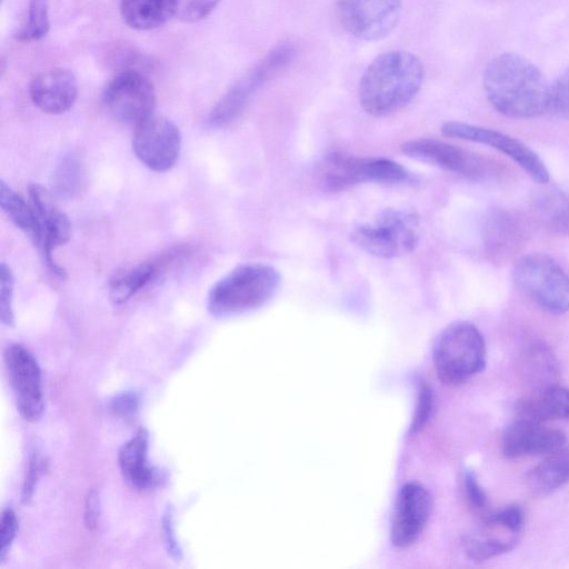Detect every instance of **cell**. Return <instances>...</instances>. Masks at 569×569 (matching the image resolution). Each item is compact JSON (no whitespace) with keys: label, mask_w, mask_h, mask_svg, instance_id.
Masks as SVG:
<instances>
[{"label":"cell","mask_w":569,"mask_h":569,"mask_svg":"<svg viewBox=\"0 0 569 569\" xmlns=\"http://www.w3.org/2000/svg\"><path fill=\"white\" fill-rule=\"evenodd\" d=\"M566 433L559 429L517 418L501 437L502 453L517 459L548 455L563 447Z\"/></svg>","instance_id":"obj_17"},{"label":"cell","mask_w":569,"mask_h":569,"mask_svg":"<svg viewBox=\"0 0 569 569\" xmlns=\"http://www.w3.org/2000/svg\"><path fill=\"white\" fill-rule=\"evenodd\" d=\"M3 1V0H2Z\"/></svg>","instance_id":"obj_44"},{"label":"cell","mask_w":569,"mask_h":569,"mask_svg":"<svg viewBox=\"0 0 569 569\" xmlns=\"http://www.w3.org/2000/svg\"><path fill=\"white\" fill-rule=\"evenodd\" d=\"M441 132L446 137L489 146L509 157L538 183L545 184L549 181L548 169L540 157L513 137L490 128L460 121L443 123Z\"/></svg>","instance_id":"obj_12"},{"label":"cell","mask_w":569,"mask_h":569,"mask_svg":"<svg viewBox=\"0 0 569 569\" xmlns=\"http://www.w3.org/2000/svg\"><path fill=\"white\" fill-rule=\"evenodd\" d=\"M423 80L425 67L417 56L403 50L383 52L360 78V106L372 117L393 114L416 98Z\"/></svg>","instance_id":"obj_2"},{"label":"cell","mask_w":569,"mask_h":569,"mask_svg":"<svg viewBox=\"0 0 569 569\" xmlns=\"http://www.w3.org/2000/svg\"><path fill=\"white\" fill-rule=\"evenodd\" d=\"M0 206L9 220L37 247H41V231L30 202H27L3 180L0 181Z\"/></svg>","instance_id":"obj_25"},{"label":"cell","mask_w":569,"mask_h":569,"mask_svg":"<svg viewBox=\"0 0 569 569\" xmlns=\"http://www.w3.org/2000/svg\"><path fill=\"white\" fill-rule=\"evenodd\" d=\"M401 150L408 157L446 171L480 181L495 174L493 164L469 150L436 139H413Z\"/></svg>","instance_id":"obj_11"},{"label":"cell","mask_w":569,"mask_h":569,"mask_svg":"<svg viewBox=\"0 0 569 569\" xmlns=\"http://www.w3.org/2000/svg\"><path fill=\"white\" fill-rule=\"evenodd\" d=\"M162 262L144 261L118 273L109 284V299L122 305L144 288L159 272Z\"/></svg>","instance_id":"obj_26"},{"label":"cell","mask_w":569,"mask_h":569,"mask_svg":"<svg viewBox=\"0 0 569 569\" xmlns=\"http://www.w3.org/2000/svg\"><path fill=\"white\" fill-rule=\"evenodd\" d=\"M221 0H186L178 14L184 21H199L208 17Z\"/></svg>","instance_id":"obj_38"},{"label":"cell","mask_w":569,"mask_h":569,"mask_svg":"<svg viewBox=\"0 0 569 569\" xmlns=\"http://www.w3.org/2000/svg\"><path fill=\"white\" fill-rule=\"evenodd\" d=\"M517 542L518 538L475 533L465 536L461 543L471 560L481 562L512 550Z\"/></svg>","instance_id":"obj_27"},{"label":"cell","mask_w":569,"mask_h":569,"mask_svg":"<svg viewBox=\"0 0 569 569\" xmlns=\"http://www.w3.org/2000/svg\"><path fill=\"white\" fill-rule=\"evenodd\" d=\"M431 512V496L420 483L408 482L398 492L391 521L390 539L395 547L406 548L422 533Z\"/></svg>","instance_id":"obj_15"},{"label":"cell","mask_w":569,"mask_h":569,"mask_svg":"<svg viewBox=\"0 0 569 569\" xmlns=\"http://www.w3.org/2000/svg\"><path fill=\"white\" fill-rule=\"evenodd\" d=\"M41 470V459L37 451H33L30 460H29V467H28V473L26 476L22 491H21V500L24 503H28L33 496L34 488L40 475Z\"/></svg>","instance_id":"obj_41"},{"label":"cell","mask_w":569,"mask_h":569,"mask_svg":"<svg viewBox=\"0 0 569 569\" xmlns=\"http://www.w3.org/2000/svg\"><path fill=\"white\" fill-rule=\"evenodd\" d=\"M431 409H432V393L428 387H422V389L420 390L416 416H415L412 425L410 427V431L412 433L417 432L418 430H420L422 428V426L428 420Z\"/></svg>","instance_id":"obj_42"},{"label":"cell","mask_w":569,"mask_h":569,"mask_svg":"<svg viewBox=\"0 0 569 569\" xmlns=\"http://www.w3.org/2000/svg\"><path fill=\"white\" fill-rule=\"evenodd\" d=\"M482 82L489 102L505 117L530 119L548 112L550 83L520 54L502 53L491 59Z\"/></svg>","instance_id":"obj_1"},{"label":"cell","mask_w":569,"mask_h":569,"mask_svg":"<svg viewBox=\"0 0 569 569\" xmlns=\"http://www.w3.org/2000/svg\"><path fill=\"white\" fill-rule=\"evenodd\" d=\"M180 0H121L123 21L136 30H152L178 13Z\"/></svg>","instance_id":"obj_22"},{"label":"cell","mask_w":569,"mask_h":569,"mask_svg":"<svg viewBox=\"0 0 569 569\" xmlns=\"http://www.w3.org/2000/svg\"><path fill=\"white\" fill-rule=\"evenodd\" d=\"M297 46L286 40L271 48L219 100L209 114L212 126L232 121L251 97L267 82L280 74L296 58Z\"/></svg>","instance_id":"obj_7"},{"label":"cell","mask_w":569,"mask_h":569,"mask_svg":"<svg viewBox=\"0 0 569 569\" xmlns=\"http://www.w3.org/2000/svg\"><path fill=\"white\" fill-rule=\"evenodd\" d=\"M517 417L540 423L569 419V389L552 383L540 387L518 402Z\"/></svg>","instance_id":"obj_20"},{"label":"cell","mask_w":569,"mask_h":569,"mask_svg":"<svg viewBox=\"0 0 569 569\" xmlns=\"http://www.w3.org/2000/svg\"><path fill=\"white\" fill-rule=\"evenodd\" d=\"M149 433L140 428L119 450L118 462L126 482L138 491H148L160 482L158 471L148 463Z\"/></svg>","instance_id":"obj_19"},{"label":"cell","mask_w":569,"mask_h":569,"mask_svg":"<svg viewBox=\"0 0 569 569\" xmlns=\"http://www.w3.org/2000/svg\"><path fill=\"white\" fill-rule=\"evenodd\" d=\"M529 237L528 222L519 213L503 208L488 211L482 226V242L493 262L512 258Z\"/></svg>","instance_id":"obj_16"},{"label":"cell","mask_w":569,"mask_h":569,"mask_svg":"<svg viewBox=\"0 0 569 569\" xmlns=\"http://www.w3.org/2000/svg\"><path fill=\"white\" fill-rule=\"evenodd\" d=\"M569 483V447H561L548 456L527 476L529 489L545 496Z\"/></svg>","instance_id":"obj_24"},{"label":"cell","mask_w":569,"mask_h":569,"mask_svg":"<svg viewBox=\"0 0 569 569\" xmlns=\"http://www.w3.org/2000/svg\"><path fill=\"white\" fill-rule=\"evenodd\" d=\"M463 483L470 506L476 510H483L488 503L487 496L471 470L465 473Z\"/></svg>","instance_id":"obj_40"},{"label":"cell","mask_w":569,"mask_h":569,"mask_svg":"<svg viewBox=\"0 0 569 569\" xmlns=\"http://www.w3.org/2000/svg\"><path fill=\"white\" fill-rule=\"evenodd\" d=\"M29 202L32 206L41 231V247L38 250L47 268L58 278L64 279L66 271L53 259V251L67 243L71 236V223L53 201L51 194L40 184H30Z\"/></svg>","instance_id":"obj_14"},{"label":"cell","mask_w":569,"mask_h":569,"mask_svg":"<svg viewBox=\"0 0 569 569\" xmlns=\"http://www.w3.org/2000/svg\"><path fill=\"white\" fill-rule=\"evenodd\" d=\"M100 517V499L96 489H90L84 500V526L88 530H96Z\"/></svg>","instance_id":"obj_43"},{"label":"cell","mask_w":569,"mask_h":569,"mask_svg":"<svg viewBox=\"0 0 569 569\" xmlns=\"http://www.w3.org/2000/svg\"><path fill=\"white\" fill-rule=\"evenodd\" d=\"M365 182L395 184L410 179V172L400 163L386 158H366Z\"/></svg>","instance_id":"obj_30"},{"label":"cell","mask_w":569,"mask_h":569,"mask_svg":"<svg viewBox=\"0 0 569 569\" xmlns=\"http://www.w3.org/2000/svg\"><path fill=\"white\" fill-rule=\"evenodd\" d=\"M548 112L569 119V68L550 83Z\"/></svg>","instance_id":"obj_33"},{"label":"cell","mask_w":569,"mask_h":569,"mask_svg":"<svg viewBox=\"0 0 569 569\" xmlns=\"http://www.w3.org/2000/svg\"><path fill=\"white\" fill-rule=\"evenodd\" d=\"M486 343L479 329L469 321L449 323L437 337L432 360L439 380L460 386L486 365Z\"/></svg>","instance_id":"obj_4"},{"label":"cell","mask_w":569,"mask_h":569,"mask_svg":"<svg viewBox=\"0 0 569 569\" xmlns=\"http://www.w3.org/2000/svg\"><path fill=\"white\" fill-rule=\"evenodd\" d=\"M532 208L546 229L569 237V186L542 190L535 197Z\"/></svg>","instance_id":"obj_23"},{"label":"cell","mask_w":569,"mask_h":569,"mask_svg":"<svg viewBox=\"0 0 569 569\" xmlns=\"http://www.w3.org/2000/svg\"><path fill=\"white\" fill-rule=\"evenodd\" d=\"M420 219L415 210L386 208L353 227L351 241L379 258H397L412 252L420 240Z\"/></svg>","instance_id":"obj_5"},{"label":"cell","mask_w":569,"mask_h":569,"mask_svg":"<svg viewBox=\"0 0 569 569\" xmlns=\"http://www.w3.org/2000/svg\"><path fill=\"white\" fill-rule=\"evenodd\" d=\"M3 360L17 410L26 421L37 422L42 417L44 400L36 357L24 346L12 343L6 348Z\"/></svg>","instance_id":"obj_10"},{"label":"cell","mask_w":569,"mask_h":569,"mask_svg":"<svg viewBox=\"0 0 569 569\" xmlns=\"http://www.w3.org/2000/svg\"><path fill=\"white\" fill-rule=\"evenodd\" d=\"M512 279L521 293L551 315L569 310V276L550 257L541 253L519 258Z\"/></svg>","instance_id":"obj_6"},{"label":"cell","mask_w":569,"mask_h":569,"mask_svg":"<svg viewBox=\"0 0 569 569\" xmlns=\"http://www.w3.org/2000/svg\"><path fill=\"white\" fill-rule=\"evenodd\" d=\"M50 28L47 0H29L27 21L14 33L20 42L38 41Z\"/></svg>","instance_id":"obj_29"},{"label":"cell","mask_w":569,"mask_h":569,"mask_svg":"<svg viewBox=\"0 0 569 569\" xmlns=\"http://www.w3.org/2000/svg\"><path fill=\"white\" fill-rule=\"evenodd\" d=\"M366 158L346 152L327 154L319 166V181L329 191H342L365 182Z\"/></svg>","instance_id":"obj_21"},{"label":"cell","mask_w":569,"mask_h":569,"mask_svg":"<svg viewBox=\"0 0 569 569\" xmlns=\"http://www.w3.org/2000/svg\"><path fill=\"white\" fill-rule=\"evenodd\" d=\"M140 398L133 391H126L114 396L109 402L110 412L126 422L133 421L139 412Z\"/></svg>","instance_id":"obj_35"},{"label":"cell","mask_w":569,"mask_h":569,"mask_svg":"<svg viewBox=\"0 0 569 569\" xmlns=\"http://www.w3.org/2000/svg\"><path fill=\"white\" fill-rule=\"evenodd\" d=\"M14 277L4 262L0 267V313L4 326H14L13 311Z\"/></svg>","instance_id":"obj_32"},{"label":"cell","mask_w":569,"mask_h":569,"mask_svg":"<svg viewBox=\"0 0 569 569\" xmlns=\"http://www.w3.org/2000/svg\"><path fill=\"white\" fill-rule=\"evenodd\" d=\"M280 284L281 276L270 264H239L212 286L208 311L217 318H228L257 310L274 297Z\"/></svg>","instance_id":"obj_3"},{"label":"cell","mask_w":569,"mask_h":569,"mask_svg":"<svg viewBox=\"0 0 569 569\" xmlns=\"http://www.w3.org/2000/svg\"><path fill=\"white\" fill-rule=\"evenodd\" d=\"M29 94L33 104L50 114L67 112L78 97V83L74 74L62 68H54L36 76L29 84Z\"/></svg>","instance_id":"obj_18"},{"label":"cell","mask_w":569,"mask_h":569,"mask_svg":"<svg viewBox=\"0 0 569 569\" xmlns=\"http://www.w3.org/2000/svg\"><path fill=\"white\" fill-rule=\"evenodd\" d=\"M340 24L352 37L377 41L398 26L402 0H336Z\"/></svg>","instance_id":"obj_9"},{"label":"cell","mask_w":569,"mask_h":569,"mask_svg":"<svg viewBox=\"0 0 569 569\" xmlns=\"http://www.w3.org/2000/svg\"><path fill=\"white\" fill-rule=\"evenodd\" d=\"M0 525V565H2L9 555L18 530L17 515L11 508L2 510Z\"/></svg>","instance_id":"obj_37"},{"label":"cell","mask_w":569,"mask_h":569,"mask_svg":"<svg viewBox=\"0 0 569 569\" xmlns=\"http://www.w3.org/2000/svg\"><path fill=\"white\" fill-rule=\"evenodd\" d=\"M132 150L149 169L157 172L168 171L180 154V130L170 119L153 114L136 126Z\"/></svg>","instance_id":"obj_13"},{"label":"cell","mask_w":569,"mask_h":569,"mask_svg":"<svg viewBox=\"0 0 569 569\" xmlns=\"http://www.w3.org/2000/svg\"><path fill=\"white\" fill-rule=\"evenodd\" d=\"M485 522L498 526L513 535H519L523 528L525 515L520 507L509 506L488 515Z\"/></svg>","instance_id":"obj_34"},{"label":"cell","mask_w":569,"mask_h":569,"mask_svg":"<svg viewBox=\"0 0 569 569\" xmlns=\"http://www.w3.org/2000/svg\"><path fill=\"white\" fill-rule=\"evenodd\" d=\"M162 536L168 555H170L174 561H180L182 551L176 536L173 509L169 506L162 517Z\"/></svg>","instance_id":"obj_39"},{"label":"cell","mask_w":569,"mask_h":569,"mask_svg":"<svg viewBox=\"0 0 569 569\" xmlns=\"http://www.w3.org/2000/svg\"><path fill=\"white\" fill-rule=\"evenodd\" d=\"M527 367L529 375L533 380L542 382L545 379L552 378L555 368V358L548 347L541 343L530 346L527 355Z\"/></svg>","instance_id":"obj_31"},{"label":"cell","mask_w":569,"mask_h":569,"mask_svg":"<svg viewBox=\"0 0 569 569\" xmlns=\"http://www.w3.org/2000/svg\"><path fill=\"white\" fill-rule=\"evenodd\" d=\"M101 100L114 119L138 126L153 116L157 96L144 72L126 70L119 71L108 81Z\"/></svg>","instance_id":"obj_8"},{"label":"cell","mask_w":569,"mask_h":569,"mask_svg":"<svg viewBox=\"0 0 569 569\" xmlns=\"http://www.w3.org/2000/svg\"><path fill=\"white\" fill-rule=\"evenodd\" d=\"M84 183V166L74 153L66 154L53 173V187L60 197L72 198L80 192Z\"/></svg>","instance_id":"obj_28"},{"label":"cell","mask_w":569,"mask_h":569,"mask_svg":"<svg viewBox=\"0 0 569 569\" xmlns=\"http://www.w3.org/2000/svg\"><path fill=\"white\" fill-rule=\"evenodd\" d=\"M149 61L140 52L134 49L120 47L110 51L109 63L119 67V71L133 70L141 71L146 69Z\"/></svg>","instance_id":"obj_36"}]
</instances>
